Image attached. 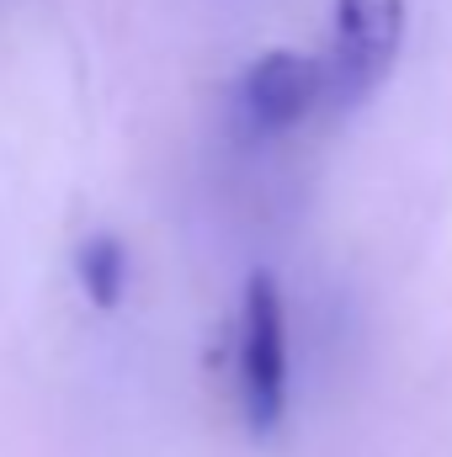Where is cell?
Masks as SVG:
<instances>
[{
	"mask_svg": "<svg viewBox=\"0 0 452 457\" xmlns=\"http://www.w3.org/2000/svg\"><path fill=\"white\" fill-rule=\"evenodd\" d=\"M239 404L255 436H266L288 410V309L277 277L261 266L245 277L239 303Z\"/></svg>",
	"mask_w": 452,
	"mask_h": 457,
	"instance_id": "cell-1",
	"label": "cell"
},
{
	"mask_svg": "<svg viewBox=\"0 0 452 457\" xmlns=\"http://www.w3.org/2000/svg\"><path fill=\"white\" fill-rule=\"evenodd\" d=\"M399 43H405V0H336L331 54L320 59L325 96L336 107H356L362 96H372L399 59Z\"/></svg>",
	"mask_w": 452,
	"mask_h": 457,
	"instance_id": "cell-2",
	"label": "cell"
},
{
	"mask_svg": "<svg viewBox=\"0 0 452 457\" xmlns=\"http://www.w3.org/2000/svg\"><path fill=\"white\" fill-rule=\"evenodd\" d=\"M325 96L320 59L298 48H266L239 80V117L255 133H282Z\"/></svg>",
	"mask_w": 452,
	"mask_h": 457,
	"instance_id": "cell-3",
	"label": "cell"
},
{
	"mask_svg": "<svg viewBox=\"0 0 452 457\" xmlns=\"http://www.w3.org/2000/svg\"><path fill=\"white\" fill-rule=\"evenodd\" d=\"M75 277L96 309H117L128 287V245L117 234H86L75 245Z\"/></svg>",
	"mask_w": 452,
	"mask_h": 457,
	"instance_id": "cell-4",
	"label": "cell"
}]
</instances>
